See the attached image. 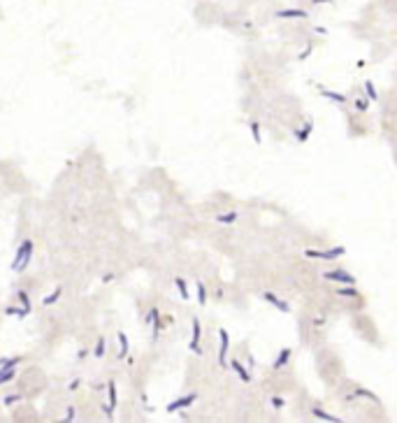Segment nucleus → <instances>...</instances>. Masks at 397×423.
<instances>
[{"mask_svg": "<svg viewBox=\"0 0 397 423\" xmlns=\"http://www.w3.org/2000/svg\"><path fill=\"white\" fill-rule=\"evenodd\" d=\"M60 293H63V288H60V286H58V288L54 291V293H49L47 298H44V301H42V305H44V307H49V305H54V303L58 301V298H60Z\"/></svg>", "mask_w": 397, "mask_h": 423, "instance_id": "9", "label": "nucleus"}, {"mask_svg": "<svg viewBox=\"0 0 397 423\" xmlns=\"http://www.w3.org/2000/svg\"><path fill=\"white\" fill-rule=\"evenodd\" d=\"M31 258H33V242H31V240H23L19 249H16V256H14V261H12L10 268H12L14 272H23L26 268H28Z\"/></svg>", "mask_w": 397, "mask_h": 423, "instance_id": "1", "label": "nucleus"}, {"mask_svg": "<svg viewBox=\"0 0 397 423\" xmlns=\"http://www.w3.org/2000/svg\"><path fill=\"white\" fill-rule=\"evenodd\" d=\"M191 349L200 354V321L193 319V340H191Z\"/></svg>", "mask_w": 397, "mask_h": 423, "instance_id": "5", "label": "nucleus"}, {"mask_svg": "<svg viewBox=\"0 0 397 423\" xmlns=\"http://www.w3.org/2000/svg\"><path fill=\"white\" fill-rule=\"evenodd\" d=\"M196 398H198V393L184 395V398H179V400H174V402L167 404V412H179V409H184V407H189V404L196 402Z\"/></svg>", "mask_w": 397, "mask_h": 423, "instance_id": "2", "label": "nucleus"}, {"mask_svg": "<svg viewBox=\"0 0 397 423\" xmlns=\"http://www.w3.org/2000/svg\"><path fill=\"white\" fill-rule=\"evenodd\" d=\"M198 303L205 305L207 303V291H205V284H198Z\"/></svg>", "mask_w": 397, "mask_h": 423, "instance_id": "13", "label": "nucleus"}, {"mask_svg": "<svg viewBox=\"0 0 397 423\" xmlns=\"http://www.w3.org/2000/svg\"><path fill=\"white\" fill-rule=\"evenodd\" d=\"M102 354H105V340L100 338V340H98V345H95L93 356H95V358H102Z\"/></svg>", "mask_w": 397, "mask_h": 423, "instance_id": "14", "label": "nucleus"}, {"mask_svg": "<svg viewBox=\"0 0 397 423\" xmlns=\"http://www.w3.org/2000/svg\"><path fill=\"white\" fill-rule=\"evenodd\" d=\"M218 338H221V351H218V363L223 365L226 363V356H228V345H231V342H228V330H223L221 328L218 330Z\"/></svg>", "mask_w": 397, "mask_h": 423, "instance_id": "3", "label": "nucleus"}, {"mask_svg": "<svg viewBox=\"0 0 397 423\" xmlns=\"http://www.w3.org/2000/svg\"><path fill=\"white\" fill-rule=\"evenodd\" d=\"M381 5L388 14H397V0H381Z\"/></svg>", "mask_w": 397, "mask_h": 423, "instance_id": "11", "label": "nucleus"}, {"mask_svg": "<svg viewBox=\"0 0 397 423\" xmlns=\"http://www.w3.org/2000/svg\"><path fill=\"white\" fill-rule=\"evenodd\" d=\"M233 367L237 370V375H240L242 377V382H251V377H249V372H246V370L240 365V363H237V360H233Z\"/></svg>", "mask_w": 397, "mask_h": 423, "instance_id": "12", "label": "nucleus"}, {"mask_svg": "<svg viewBox=\"0 0 397 423\" xmlns=\"http://www.w3.org/2000/svg\"><path fill=\"white\" fill-rule=\"evenodd\" d=\"M16 296H19V301H21V305H23V310H26V312H31V310H33V305H31L28 293H26V291H19V293H16Z\"/></svg>", "mask_w": 397, "mask_h": 423, "instance_id": "10", "label": "nucleus"}, {"mask_svg": "<svg viewBox=\"0 0 397 423\" xmlns=\"http://www.w3.org/2000/svg\"><path fill=\"white\" fill-rule=\"evenodd\" d=\"M7 314H19V319H21V316H26L28 312H26V310H14V307H10V310H7Z\"/></svg>", "mask_w": 397, "mask_h": 423, "instance_id": "17", "label": "nucleus"}, {"mask_svg": "<svg viewBox=\"0 0 397 423\" xmlns=\"http://www.w3.org/2000/svg\"><path fill=\"white\" fill-rule=\"evenodd\" d=\"M14 375H16V370H14V367H0V384L12 382Z\"/></svg>", "mask_w": 397, "mask_h": 423, "instance_id": "6", "label": "nucleus"}, {"mask_svg": "<svg viewBox=\"0 0 397 423\" xmlns=\"http://www.w3.org/2000/svg\"><path fill=\"white\" fill-rule=\"evenodd\" d=\"M107 391H110V407H105V414H107V417H112L114 407H117V384H114V379L107 384Z\"/></svg>", "mask_w": 397, "mask_h": 423, "instance_id": "4", "label": "nucleus"}, {"mask_svg": "<svg viewBox=\"0 0 397 423\" xmlns=\"http://www.w3.org/2000/svg\"><path fill=\"white\" fill-rule=\"evenodd\" d=\"M75 419V409L73 407H68V414H65V421H73Z\"/></svg>", "mask_w": 397, "mask_h": 423, "instance_id": "18", "label": "nucleus"}, {"mask_svg": "<svg viewBox=\"0 0 397 423\" xmlns=\"http://www.w3.org/2000/svg\"><path fill=\"white\" fill-rule=\"evenodd\" d=\"M174 284H176V288H179V296L184 298V301H189V286H186V281H184L181 277H176Z\"/></svg>", "mask_w": 397, "mask_h": 423, "instance_id": "8", "label": "nucleus"}, {"mask_svg": "<svg viewBox=\"0 0 397 423\" xmlns=\"http://www.w3.org/2000/svg\"><path fill=\"white\" fill-rule=\"evenodd\" d=\"M19 400H21V395H7L5 404H14V402H19Z\"/></svg>", "mask_w": 397, "mask_h": 423, "instance_id": "16", "label": "nucleus"}, {"mask_svg": "<svg viewBox=\"0 0 397 423\" xmlns=\"http://www.w3.org/2000/svg\"><path fill=\"white\" fill-rule=\"evenodd\" d=\"M119 345H121L119 358H128V335L126 333H119Z\"/></svg>", "mask_w": 397, "mask_h": 423, "instance_id": "7", "label": "nucleus"}, {"mask_svg": "<svg viewBox=\"0 0 397 423\" xmlns=\"http://www.w3.org/2000/svg\"><path fill=\"white\" fill-rule=\"evenodd\" d=\"M237 219V214L233 212V214H226V216H218V221H223V224H231V221H235Z\"/></svg>", "mask_w": 397, "mask_h": 423, "instance_id": "15", "label": "nucleus"}]
</instances>
